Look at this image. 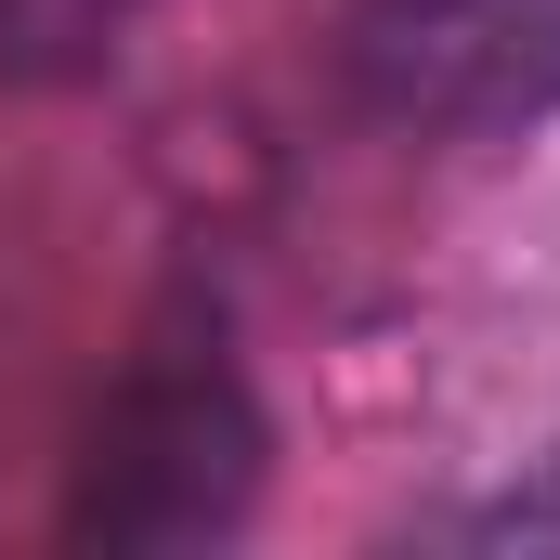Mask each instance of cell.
Listing matches in <instances>:
<instances>
[{
	"label": "cell",
	"instance_id": "1",
	"mask_svg": "<svg viewBox=\"0 0 560 560\" xmlns=\"http://www.w3.org/2000/svg\"><path fill=\"white\" fill-rule=\"evenodd\" d=\"M339 66L392 131H522L560 105V0H339Z\"/></svg>",
	"mask_w": 560,
	"mask_h": 560
},
{
	"label": "cell",
	"instance_id": "2",
	"mask_svg": "<svg viewBox=\"0 0 560 560\" xmlns=\"http://www.w3.org/2000/svg\"><path fill=\"white\" fill-rule=\"evenodd\" d=\"M261 418L235 392L222 352L196 365H143L92 430V482H79V535H222L248 509Z\"/></svg>",
	"mask_w": 560,
	"mask_h": 560
},
{
	"label": "cell",
	"instance_id": "3",
	"mask_svg": "<svg viewBox=\"0 0 560 560\" xmlns=\"http://www.w3.org/2000/svg\"><path fill=\"white\" fill-rule=\"evenodd\" d=\"M143 0H0V79H92Z\"/></svg>",
	"mask_w": 560,
	"mask_h": 560
}]
</instances>
